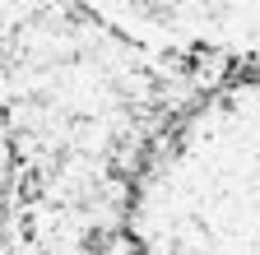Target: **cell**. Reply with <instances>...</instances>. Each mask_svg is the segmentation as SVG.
Here are the masks:
<instances>
[{
    "label": "cell",
    "mask_w": 260,
    "mask_h": 255,
    "mask_svg": "<svg viewBox=\"0 0 260 255\" xmlns=\"http://www.w3.org/2000/svg\"><path fill=\"white\" fill-rule=\"evenodd\" d=\"M135 255H260V70L172 116L130 181Z\"/></svg>",
    "instance_id": "1"
}]
</instances>
